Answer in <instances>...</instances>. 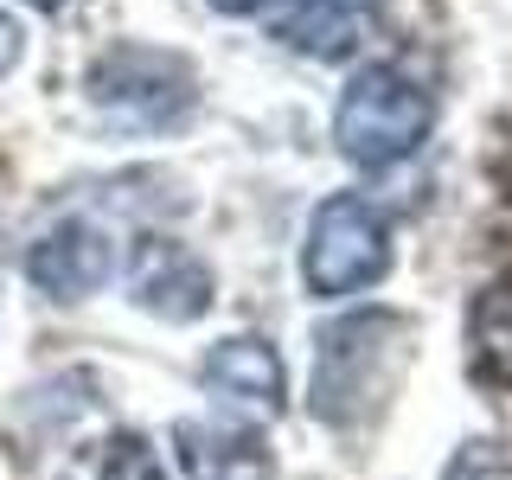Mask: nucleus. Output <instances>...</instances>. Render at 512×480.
<instances>
[{
	"label": "nucleus",
	"instance_id": "1",
	"mask_svg": "<svg viewBox=\"0 0 512 480\" xmlns=\"http://www.w3.org/2000/svg\"><path fill=\"white\" fill-rule=\"evenodd\" d=\"M410 327L384 308L340 314L314 333V378H308V410L327 429H359L391 404L397 372L410 359Z\"/></svg>",
	"mask_w": 512,
	"mask_h": 480
},
{
	"label": "nucleus",
	"instance_id": "2",
	"mask_svg": "<svg viewBox=\"0 0 512 480\" xmlns=\"http://www.w3.org/2000/svg\"><path fill=\"white\" fill-rule=\"evenodd\" d=\"M429 128H436V96L397 64H365L340 90V109H333V141L365 173L410 160L429 141Z\"/></svg>",
	"mask_w": 512,
	"mask_h": 480
},
{
	"label": "nucleus",
	"instance_id": "3",
	"mask_svg": "<svg viewBox=\"0 0 512 480\" xmlns=\"http://www.w3.org/2000/svg\"><path fill=\"white\" fill-rule=\"evenodd\" d=\"M384 269H391V224H384L378 205L352 199V192L320 199L308 218V244H301L308 295H320V301L359 295V288L384 282Z\"/></svg>",
	"mask_w": 512,
	"mask_h": 480
},
{
	"label": "nucleus",
	"instance_id": "4",
	"mask_svg": "<svg viewBox=\"0 0 512 480\" xmlns=\"http://www.w3.org/2000/svg\"><path fill=\"white\" fill-rule=\"evenodd\" d=\"M84 90L122 128H173L192 109V64L160 45H109L84 71Z\"/></svg>",
	"mask_w": 512,
	"mask_h": 480
},
{
	"label": "nucleus",
	"instance_id": "5",
	"mask_svg": "<svg viewBox=\"0 0 512 480\" xmlns=\"http://www.w3.org/2000/svg\"><path fill=\"white\" fill-rule=\"evenodd\" d=\"M128 301L148 308L154 320H173V327L205 320V308H212V269H205L180 237L154 231V237L135 244V256H128Z\"/></svg>",
	"mask_w": 512,
	"mask_h": 480
},
{
	"label": "nucleus",
	"instance_id": "6",
	"mask_svg": "<svg viewBox=\"0 0 512 480\" xmlns=\"http://www.w3.org/2000/svg\"><path fill=\"white\" fill-rule=\"evenodd\" d=\"M199 384L218 397V404H231L237 416H250V423L282 416V404H288L282 352L269 346L263 333H231V340H218L205 352V365H199Z\"/></svg>",
	"mask_w": 512,
	"mask_h": 480
},
{
	"label": "nucleus",
	"instance_id": "7",
	"mask_svg": "<svg viewBox=\"0 0 512 480\" xmlns=\"http://www.w3.org/2000/svg\"><path fill=\"white\" fill-rule=\"evenodd\" d=\"M109 269H116V244L84 218H64V224H52V231H39L26 244V282L52 301L96 295V288L109 282Z\"/></svg>",
	"mask_w": 512,
	"mask_h": 480
},
{
	"label": "nucleus",
	"instance_id": "8",
	"mask_svg": "<svg viewBox=\"0 0 512 480\" xmlns=\"http://www.w3.org/2000/svg\"><path fill=\"white\" fill-rule=\"evenodd\" d=\"M173 455H180L186 480H269L263 436L237 423H180L173 429Z\"/></svg>",
	"mask_w": 512,
	"mask_h": 480
},
{
	"label": "nucleus",
	"instance_id": "9",
	"mask_svg": "<svg viewBox=\"0 0 512 480\" xmlns=\"http://www.w3.org/2000/svg\"><path fill=\"white\" fill-rule=\"evenodd\" d=\"M276 39L301 58H346L359 52L365 20L352 0H288L276 13Z\"/></svg>",
	"mask_w": 512,
	"mask_h": 480
},
{
	"label": "nucleus",
	"instance_id": "10",
	"mask_svg": "<svg viewBox=\"0 0 512 480\" xmlns=\"http://www.w3.org/2000/svg\"><path fill=\"white\" fill-rule=\"evenodd\" d=\"M468 340H474L480 378H493V384H506V391H512V276L487 282V288L474 295Z\"/></svg>",
	"mask_w": 512,
	"mask_h": 480
},
{
	"label": "nucleus",
	"instance_id": "11",
	"mask_svg": "<svg viewBox=\"0 0 512 480\" xmlns=\"http://www.w3.org/2000/svg\"><path fill=\"white\" fill-rule=\"evenodd\" d=\"M96 480H167V461L154 455V442L141 436V429H128V436H116V442L103 448Z\"/></svg>",
	"mask_w": 512,
	"mask_h": 480
},
{
	"label": "nucleus",
	"instance_id": "12",
	"mask_svg": "<svg viewBox=\"0 0 512 480\" xmlns=\"http://www.w3.org/2000/svg\"><path fill=\"white\" fill-rule=\"evenodd\" d=\"M13 58H20V20H7V13H0V77L13 71Z\"/></svg>",
	"mask_w": 512,
	"mask_h": 480
},
{
	"label": "nucleus",
	"instance_id": "13",
	"mask_svg": "<svg viewBox=\"0 0 512 480\" xmlns=\"http://www.w3.org/2000/svg\"><path fill=\"white\" fill-rule=\"evenodd\" d=\"M218 13H237V20H250V13H263V7H276V0H212Z\"/></svg>",
	"mask_w": 512,
	"mask_h": 480
},
{
	"label": "nucleus",
	"instance_id": "14",
	"mask_svg": "<svg viewBox=\"0 0 512 480\" xmlns=\"http://www.w3.org/2000/svg\"><path fill=\"white\" fill-rule=\"evenodd\" d=\"M26 7H39V13H58V7H64V0H26Z\"/></svg>",
	"mask_w": 512,
	"mask_h": 480
}]
</instances>
